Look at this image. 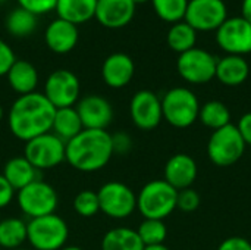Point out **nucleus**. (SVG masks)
<instances>
[{
	"instance_id": "1",
	"label": "nucleus",
	"mask_w": 251,
	"mask_h": 250,
	"mask_svg": "<svg viewBox=\"0 0 251 250\" xmlns=\"http://www.w3.org/2000/svg\"><path fill=\"white\" fill-rule=\"evenodd\" d=\"M56 108L47 97L34 91L19 96L7 112V127L13 137L26 143L51 131Z\"/></svg>"
},
{
	"instance_id": "27",
	"label": "nucleus",
	"mask_w": 251,
	"mask_h": 250,
	"mask_svg": "<svg viewBox=\"0 0 251 250\" xmlns=\"http://www.w3.org/2000/svg\"><path fill=\"white\" fill-rule=\"evenodd\" d=\"M26 243V222L21 218H6L0 221V248L19 249Z\"/></svg>"
},
{
	"instance_id": "37",
	"label": "nucleus",
	"mask_w": 251,
	"mask_h": 250,
	"mask_svg": "<svg viewBox=\"0 0 251 250\" xmlns=\"http://www.w3.org/2000/svg\"><path fill=\"white\" fill-rule=\"evenodd\" d=\"M218 250H251V243L244 237L232 236V237L225 239L219 245Z\"/></svg>"
},
{
	"instance_id": "7",
	"label": "nucleus",
	"mask_w": 251,
	"mask_h": 250,
	"mask_svg": "<svg viewBox=\"0 0 251 250\" xmlns=\"http://www.w3.org/2000/svg\"><path fill=\"white\" fill-rule=\"evenodd\" d=\"M246 147L247 146L237 127L234 124H229L212 133L206 150L213 165L226 168L232 167L243 158Z\"/></svg>"
},
{
	"instance_id": "36",
	"label": "nucleus",
	"mask_w": 251,
	"mask_h": 250,
	"mask_svg": "<svg viewBox=\"0 0 251 250\" xmlns=\"http://www.w3.org/2000/svg\"><path fill=\"white\" fill-rule=\"evenodd\" d=\"M112 146L113 155H126L132 149V139L128 133L119 131L116 134H112Z\"/></svg>"
},
{
	"instance_id": "43",
	"label": "nucleus",
	"mask_w": 251,
	"mask_h": 250,
	"mask_svg": "<svg viewBox=\"0 0 251 250\" xmlns=\"http://www.w3.org/2000/svg\"><path fill=\"white\" fill-rule=\"evenodd\" d=\"M3 116H4V111H3V108L0 106V119H3Z\"/></svg>"
},
{
	"instance_id": "42",
	"label": "nucleus",
	"mask_w": 251,
	"mask_h": 250,
	"mask_svg": "<svg viewBox=\"0 0 251 250\" xmlns=\"http://www.w3.org/2000/svg\"><path fill=\"white\" fill-rule=\"evenodd\" d=\"M60 250H84V249H82V248H79V246H72V245H71V246H68V245H66L65 248H62Z\"/></svg>"
},
{
	"instance_id": "47",
	"label": "nucleus",
	"mask_w": 251,
	"mask_h": 250,
	"mask_svg": "<svg viewBox=\"0 0 251 250\" xmlns=\"http://www.w3.org/2000/svg\"><path fill=\"white\" fill-rule=\"evenodd\" d=\"M0 250H3V249H1V248H0Z\"/></svg>"
},
{
	"instance_id": "48",
	"label": "nucleus",
	"mask_w": 251,
	"mask_h": 250,
	"mask_svg": "<svg viewBox=\"0 0 251 250\" xmlns=\"http://www.w3.org/2000/svg\"><path fill=\"white\" fill-rule=\"evenodd\" d=\"M0 221H1V220H0Z\"/></svg>"
},
{
	"instance_id": "8",
	"label": "nucleus",
	"mask_w": 251,
	"mask_h": 250,
	"mask_svg": "<svg viewBox=\"0 0 251 250\" xmlns=\"http://www.w3.org/2000/svg\"><path fill=\"white\" fill-rule=\"evenodd\" d=\"M24 156L37 171L53 169L66 161V143L50 131L26 141Z\"/></svg>"
},
{
	"instance_id": "45",
	"label": "nucleus",
	"mask_w": 251,
	"mask_h": 250,
	"mask_svg": "<svg viewBox=\"0 0 251 250\" xmlns=\"http://www.w3.org/2000/svg\"><path fill=\"white\" fill-rule=\"evenodd\" d=\"M13 250H32V249H25V248H19V249H13Z\"/></svg>"
},
{
	"instance_id": "19",
	"label": "nucleus",
	"mask_w": 251,
	"mask_h": 250,
	"mask_svg": "<svg viewBox=\"0 0 251 250\" xmlns=\"http://www.w3.org/2000/svg\"><path fill=\"white\" fill-rule=\"evenodd\" d=\"M78 40H79L78 25L71 24L60 18L53 19L44 31L46 46L56 55H66L72 52L78 44Z\"/></svg>"
},
{
	"instance_id": "41",
	"label": "nucleus",
	"mask_w": 251,
	"mask_h": 250,
	"mask_svg": "<svg viewBox=\"0 0 251 250\" xmlns=\"http://www.w3.org/2000/svg\"><path fill=\"white\" fill-rule=\"evenodd\" d=\"M143 250H171L168 246H165V243L163 245H154V246H144V249Z\"/></svg>"
},
{
	"instance_id": "5",
	"label": "nucleus",
	"mask_w": 251,
	"mask_h": 250,
	"mask_svg": "<svg viewBox=\"0 0 251 250\" xmlns=\"http://www.w3.org/2000/svg\"><path fill=\"white\" fill-rule=\"evenodd\" d=\"M69 227L57 214L34 218L26 222V242L32 250H60L66 246Z\"/></svg>"
},
{
	"instance_id": "22",
	"label": "nucleus",
	"mask_w": 251,
	"mask_h": 250,
	"mask_svg": "<svg viewBox=\"0 0 251 250\" xmlns=\"http://www.w3.org/2000/svg\"><path fill=\"white\" fill-rule=\"evenodd\" d=\"M3 177L12 186L15 192L24 189L25 186L31 184L37 180L38 171L29 164L25 156H15L10 158L3 167Z\"/></svg>"
},
{
	"instance_id": "11",
	"label": "nucleus",
	"mask_w": 251,
	"mask_h": 250,
	"mask_svg": "<svg viewBox=\"0 0 251 250\" xmlns=\"http://www.w3.org/2000/svg\"><path fill=\"white\" fill-rule=\"evenodd\" d=\"M43 94L56 109L72 108L81 96L79 78L69 69H56L47 77Z\"/></svg>"
},
{
	"instance_id": "9",
	"label": "nucleus",
	"mask_w": 251,
	"mask_h": 250,
	"mask_svg": "<svg viewBox=\"0 0 251 250\" xmlns=\"http://www.w3.org/2000/svg\"><path fill=\"white\" fill-rule=\"evenodd\" d=\"M100 212L112 220H126L137 211V194L121 181H107L99 190Z\"/></svg>"
},
{
	"instance_id": "35",
	"label": "nucleus",
	"mask_w": 251,
	"mask_h": 250,
	"mask_svg": "<svg viewBox=\"0 0 251 250\" xmlns=\"http://www.w3.org/2000/svg\"><path fill=\"white\" fill-rule=\"evenodd\" d=\"M16 62V56L13 49L0 38V77H6L12 65Z\"/></svg>"
},
{
	"instance_id": "3",
	"label": "nucleus",
	"mask_w": 251,
	"mask_h": 250,
	"mask_svg": "<svg viewBox=\"0 0 251 250\" xmlns=\"http://www.w3.org/2000/svg\"><path fill=\"white\" fill-rule=\"evenodd\" d=\"M178 190L162 180H151L144 184L137 194V211L143 218L162 220L168 218L176 209Z\"/></svg>"
},
{
	"instance_id": "10",
	"label": "nucleus",
	"mask_w": 251,
	"mask_h": 250,
	"mask_svg": "<svg viewBox=\"0 0 251 250\" xmlns=\"http://www.w3.org/2000/svg\"><path fill=\"white\" fill-rule=\"evenodd\" d=\"M218 59L207 50L194 47L181 53L176 60V71L179 77L194 85L210 83L216 77Z\"/></svg>"
},
{
	"instance_id": "34",
	"label": "nucleus",
	"mask_w": 251,
	"mask_h": 250,
	"mask_svg": "<svg viewBox=\"0 0 251 250\" xmlns=\"http://www.w3.org/2000/svg\"><path fill=\"white\" fill-rule=\"evenodd\" d=\"M16 1L21 7L32 12L37 16L53 12L57 3V0H16Z\"/></svg>"
},
{
	"instance_id": "39",
	"label": "nucleus",
	"mask_w": 251,
	"mask_h": 250,
	"mask_svg": "<svg viewBox=\"0 0 251 250\" xmlns=\"http://www.w3.org/2000/svg\"><path fill=\"white\" fill-rule=\"evenodd\" d=\"M235 127H237L238 133L241 134L246 146H251V112L244 113Z\"/></svg>"
},
{
	"instance_id": "2",
	"label": "nucleus",
	"mask_w": 251,
	"mask_h": 250,
	"mask_svg": "<svg viewBox=\"0 0 251 250\" xmlns=\"http://www.w3.org/2000/svg\"><path fill=\"white\" fill-rule=\"evenodd\" d=\"M113 156L112 134L107 130H82L66 141V162L79 172L103 169Z\"/></svg>"
},
{
	"instance_id": "38",
	"label": "nucleus",
	"mask_w": 251,
	"mask_h": 250,
	"mask_svg": "<svg viewBox=\"0 0 251 250\" xmlns=\"http://www.w3.org/2000/svg\"><path fill=\"white\" fill-rule=\"evenodd\" d=\"M15 194H16V192L6 181L3 174H0V209L9 206L12 203V200L15 199Z\"/></svg>"
},
{
	"instance_id": "17",
	"label": "nucleus",
	"mask_w": 251,
	"mask_h": 250,
	"mask_svg": "<svg viewBox=\"0 0 251 250\" xmlns=\"http://www.w3.org/2000/svg\"><path fill=\"white\" fill-rule=\"evenodd\" d=\"M135 6L134 0H97L94 18L100 25L118 29L132 21Z\"/></svg>"
},
{
	"instance_id": "32",
	"label": "nucleus",
	"mask_w": 251,
	"mask_h": 250,
	"mask_svg": "<svg viewBox=\"0 0 251 250\" xmlns=\"http://www.w3.org/2000/svg\"><path fill=\"white\" fill-rule=\"evenodd\" d=\"M74 211L82 218H93L100 212L97 192L90 189L81 190L74 199Z\"/></svg>"
},
{
	"instance_id": "44",
	"label": "nucleus",
	"mask_w": 251,
	"mask_h": 250,
	"mask_svg": "<svg viewBox=\"0 0 251 250\" xmlns=\"http://www.w3.org/2000/svg\"><path fill=\"white\" fill-rule=\"evenodd\" d=\"M146 1H150V0H134L135 4H138V3H146Z\"/></svg>"
},
{
	"instance_id": "16",
	"label": "nucleus",
	"mask_w": 251,
	"mask_h": 250,
	"mask_svg": "<svg viewBox=\"0 0 251 250\" xmlns=\"http://www.w3.org/2000/svg\"><path fill=\"white\" fill-rule=\"evenodd\" d=\"M199 174L197 162L188 153H176L171 156L163 169V180L175 190L191 189Z\"/></svg>"
},
{
	"instance_id": "23",
	"label": "nucleus",
	"mask_w": 251,
	"mask_h": 250,
	"mask_svg": "<svg viewBox=\"0 0 251 250\" xmlns=\"http://www.w3.org/2000/svg\"><path fill=\"white\" fill-rule=\"evenodd\" d=\"M97 0H57L54 12L60 19L81 25L94 18Z\"/></svg>"
},
{
	"instance_id": "40",
	"label": "nucleus",
	"mask_w": 251,
	"mask_h": 250,
	"mask_svg": "<svg viewBox=\"0 0 251 250\" xmlns=\"http://www.w3.org/2000/svg\"><path fill=\"white\" fill-rule=\"evenodd\" d=\"M241 16L251 24V0H243L241 3Z\"/></svg>"
},
{
	"instance_id": "20",
	"label": "nucleus",
	"mask_w": 251,
	"mask_h": 250,
	"mask_svg": "<svg viewBox=\"0 0 251 250\" xmlns=\"http://www.w3.org/2000/svg\"><path fill=\"white\" fill-rule=\"evenodd\" d=\"M250 75V65L244 56L226 55L218 59L216 77L218 81L226 87H238L247 81Z\"/></svg>"
},
{
	"instance_id": "18",
	"label": "nucleus",
	"mask_w": 251,
	"mask_h": 250,
	"mask_svg": "<svg viewBox=\"0 0 251 250\" xmlns=\"http://www.w3.org/2000/svg\"><path fill=\"white\" fill-rule=\"evenodd\" d=\"M135 74V65L129 55L116 52L109 55L101 65V78L110 88L126 87Z\"/></svg>"
},
{
	"instance_id": "13",
	"label": "nucleus",
	"mask_w": 251,
	"mask_h": 250,
	"mask_svg": "<svg viewBox=\"0 0 251 250\" xmlns=\"http://www.w3.org/2000/svg\"><path fill=\"white\" fill-rule=\"evenodd\" d=\"M216 43L226 55L251 53V24L243 16L226 18L216 29Z\"/></svg>"
},
{
	"instance_id": "29",
	"label": "nucleus",
	"mask_w": 251,
	"mask_h": 250,
	"mask_svg": "<svg viewBox=\"0 0 251 250\" xmlns=\"http://www.w3.org/2000/svg\"><path fill=\"white\" fill-rule=\"evenodd\" d=\"M199 121L204 127L216 131L231 124V111L225 103L219 100H209L200 106Z\"/></svg>"
},
{
	"instance_id": "33",
	"label": "nucleus",
	"mask_w": 251,
	"mask_h": 250,
	"mask_svg": "<svg viewBox=\"0 0 251 250\" xmlns=\"http://www.w3.org/2000/svg\"><path fill=\"white\" fill-rule=\"evenodd\" d=\"M200 194L194 189H185L178 192V200H176V209L191 214L200 206Z\"/></svg>"
},
{
	"instance_id": "4",
	"label": "nucleus",
	"mask_w": 251,
	"mask_h": 250,
	"mask_svg": "<svg viewBox=\"0 0 251 250\" xmlns=\"http://www.w3.org/2000/svg\"><path fill=\"white\" fill-rule=\"evenodd\" d=\"M162 100L163 119L175 128H188L199 121L200 102L196 93L187 87H174L168 90Z\"/></svg>"
},
{
	"instance_id": "12",
	"label": "nucleus",
	"mask_w": 251,
	"mask_h": 250,
	"mask_svg": "<svg viewBox=\"0 0 251 250\" xmlns=\"http://www.w3.org/2000/svg\"><path fill=\"white\" fill-rule=\"evenodd\" d=\"M228 18L224 0H190L184 21L199 31H216Z\"/></svg>"
},
{
	"instance_id": "31",
	"label": "nucleus",
	"mask_w": 251,
	"mask_h": 250,
	"mask_svg": "<svg viewBox=\"0 0 251 250\" xmlns=\"http://www.w3.org/2000/svg\"><path fill=\"white\" fill-rule=\"evenodd\" d=\"M156 15L165 22L175 24L184 21L190 0H150Z\"/></svg>"
},
{
	"instance_id": "26",
	"label": "nucleus",
	"mask_w": 251,
	"mask_h": 250,
	"mask_svg": "<svg viewBox=\"0 0 251 250\" xmlns=\"http://www.w3.org/2000/svg\"><path fill=\"white\" fill-rule=\"evenodd\" d=\"M37 25H38V16L21 6L12 9L4 21V27L7 32L18 38L31 35L35 31Z\"/></svg>"
},
{
	"instance_id": "24",
	"label": "nucleus",
	"mask_w": 251,
	"mask_h": 250,
	"mask_svg": "<svg viewBox=\"0 0 251 250\" xmlns=\"http://www.w3.org/2000/svg\"><path fill=\"white\" fill-rule=\"evenodd\" d=\"M84 130L81 118L75 109L72 108H60L56 109L53 124H51V133L56 134L59 139H62L65 143L76 137Z\"/></svg>"
},
{
	"instance_id": "30",
	"label": "nucleus",
	"mask_w": 251,
	"mask_h": 250,
	"mask_svg": "<svg viewBox=\"0 0 251 250\" xmlns=\"http://www.w3.org/2000/svg\"><path fill=\"white\" fill-rule=\"evenodd\" d=\"M137 233L143 242L144 246H154V245H163L168 236V228L165 221L162 220H149L144 218L138 228Z\"/></svg>"
},
{
	"instance_id": "28",
	"label": "nucleus",
	"mask_w": 251,
	"mask_h": 250,
	"mask_svg": "<svg viewBox=\"0 0 251 250\" xmlns=\"http://www.w3.org/2000/svg\"><path fill=\"white\" fill-rule=\"evenodd\" d=\"M166 41H168V46L174 52L181 55L196 47L197 31L185 21H179V22L172 24V27L169 28Z\"/></svg>"
},
{
	"instance_id": "46",
	"label": "nucleus",
	"mask_w": 251,
	"mask_h": 250,
	"mask_svg": "<svg viewBox=\"0 0 251 250\" xmlns=\"http://www.w3.org/2000/svg\"><path fill=\"white\" fill-rule=\"evenodd\" d=\"M3 1H7V0H0V3H3Z\"/></svg>"
},
{
	"instance_id": "15",
	"label": "nucleus",
	"mask_w": 251,
	"mask_h": 250,
	"mask_svg": "<svg viewBox=\"0 0 251 250\" xmlns=\"http://www.w3.org/2000/svg\"><path fill=\"white\" fill-rule=\"evenodd\" d=\"M75 109L85 130H107L113 121V108L110 102L100 94L79 97Z\"/></svg>"
},
{
	"instance_id": "6",
	"label": "nucleus",
	"mask_w": 251,
	"mask_h": 250,
	"mask_svg": "<svg viewBox=\"0 0 251 250\" xmlns=\"http://www.w3.org/2000/svg\"><path fill=\"white\" fill-rule=\"evenodd\" d=\"M15 197L18 208L29 220L56 214L59 206V194L56 189L40 178L18 190Z\"/></svg>"
},
{
	"instance_id": "21",
	"label": "nucleus",
	"mask_w": 251,
	"mask_h": 250,
	"mask_svg": "<svg viewBox=\"0 0 251 250\" xmlns=\"http://www.w3.org/2000/svg\"><path fill=\"white\" fill-rule=\"evenodd\" d=\"M9 87L19 96L34 93L38 85V71L37 68L22 59H16L9 72L6 74Z\"/></svg>"
},
{
	"instance_id": "14",
	"label": "nucleus",
	"mask_w": 251,
	"mask_h": 250,
	"mask_svg": "<svg viewBox=\"0 0 251 250\" xmlns=\"http://www.w3.org/2000/svg\"><path fill=\"white\" fill-rule=\"evenodd\" d=\"M129 115L137 128L143 131L154 130L163 121L160 97L151 90L137 91L129 102Z\"/></svg>"
},
{
	"instance_id": "25",
	"label": "nucleus",
	"mask_w": 251,
	"mask_h": 250,
	"mask_svg": "<svg viewBox=\"0 0 251 250\" xmlns=\"http://www.w3.org/2000/svg\"><path fill=\"white\" fill-rule=\"evenodd\" d=\"M101 250H143L144 245L137 233V230L128 227H116L104 233L101 243Z\"/></svg>"
}]
</instances>
